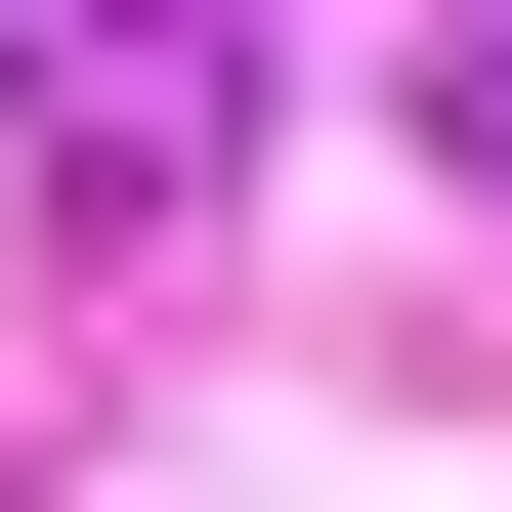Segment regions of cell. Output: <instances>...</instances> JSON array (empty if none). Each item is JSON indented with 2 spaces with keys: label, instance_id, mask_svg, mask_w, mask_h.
<instances>
[{
  "label": "cell",
  "instance_id": "1",
  "mask_svg": "<svg viewBox=\"0 0 512 512\" xmlns=\"http://www.w3.org/2000/svg\"><path fill=\"white\" fill-rule=\"evenodd\" d=\"M470 171H512V43H470Z\"/></svg>",
  "mask_w": 512,
  "mask_h": 512
}]
</instances>
